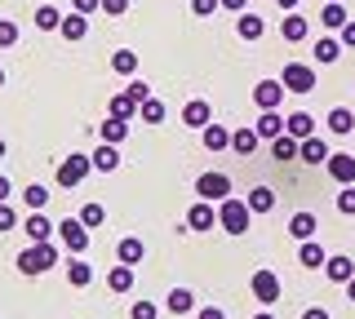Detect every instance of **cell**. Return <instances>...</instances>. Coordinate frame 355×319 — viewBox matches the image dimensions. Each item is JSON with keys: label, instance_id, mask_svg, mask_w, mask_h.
Returning a JSON list of instances; mask_svg holds the SVG:
<instances>
[{"label": "cell", "instance_id": "obj_57", "mask_svg": "<svg viewBox=\"0 0 355 319\" xmlns=\"http://www.w3.org/2000/svg\"><path fill=\"white\" fill-rule=\"evenodd\" d=\"M0 156H5V138H0Z\"/></svg>", "mask_w": 355, "mask_h": 319}, {"label": "cell", "instance_id": "obj_5", "mask_svg": "<svg viewBox=\"0 0 355 319\" xmlns=\"http://www.w3.org/2000/svg\"><path fill=\"white\" fill-rule=\"evenodd\" d=\"M89 173H94V160L89 156H67L58 164V186H80Z\"/></svg>", "mask_w": 355, "mask_h": 319}, {"label": "cell", "instance_id": "obj_11", "mask_svg": "<svg viewBox=\"0 0 355 319\" xmlns=\"http://www.w3.org/2000/svg\"><path fill=\"white\" fill-rule=\"evenodd\" d=\"M209 120H214V111H209L205 98H191V102L182 107V125H187V129H205Z\"/></svg>", "mask_w": 355, "mask_h": 319}, {"label": "cell", "instance_id": "obj_24", "mask_svg": "<svg viewBox=\"0 0 355 319\" xmlns=\"http://www.w3.org/2000/svg\"><path fill=\"white\" fill-rule=\"evenodd\" d=\"M258 129H236V134H231V151H236V156H253V151H258Z\"/></svg>", "mask_w": 355, "mask_h": 319}, {"label": "cell", "instance_id": "obj_10", "mask_svg": "<svg viewBox=\"0 0 355 319\" xmlns=\"http://www.w3.org/2000/svg\"><path fill=\"white\" fill-rule=\"evenodd\" d=\"M297 160H302V164H324L329 160V142L315 138V134L302 138V142H297Z\"/></svg>", "mask_w": 355, "mask_h": 319}, {"label": "cell", "instance_id": "obj_12", "mask_svg": "<svg viewBox=\"0 0 355 319\" xmlns=\"http://www.w3.org/2000/svg\"><path fill=\"white\" fill-rule=\"evenodd\" d=\"M67 284H71V289H89V284H94V266H89L80 253L67 262Z\"/></svg>", "mask_w": 355, "mask_h": 319}, {"label": "cell", "instance_id": "obj_7", "mask_svg": "<svg viewBox=\"0 0 355 319\" xmlns=\"http://www.w3.org/2000/svg\"><path fill=\"white\" fill-rule=\"evenodd\" d=\"M249 289L253 297H258L262 306H271V302H280V280H275V271H253V280H249Z\"/></svg>", "mask_w": 355, "mask_h": 319}, {"label": "cell", "instance_id": "obj_56", "mask_svg": "<svg viewBox=\"0 0 355 319\" xmlns=\"http://www.w3.org/2000/svg\"><path fill=\"white\" fill-rule=\"evenodd\" d=\"M253 319H275V315H271V311H258V315H253Z\"/></svg>", "mask_w": 355, "mask_h": 319}, {"label": "cell", "instance_id": "obj_34", "mask_svg": "<svg viewBox=\"0 0 355 319\" xmlns=\"http://www.w3.org/2000/svg\"><path fill=\"white\" fill-rule=\"evenodd\" d=\"M342 58V40H333V36H324V40H315V62H338Z\"/></svg>", "mask_w": 355, "mask_h": 319}, {"label": "cell", "instance_id": "obj_3", "mask_svg": "<svg viewBox=\"0 0 355 319\" xmlns=\"http://www.w3.org/2000/svg\"><path fill=\"white\" fill-rule=\"evenodd\" d=\"M196 195H200V200H209V204H222L231 195V178H227V173H218V169L200 173V178H196Z\"/></svg>", "mask_w": 355, "mask_h": 319}, {"label": "cell", "instance_id": "obj_16", "mask_svg": "<svg viewBox=\"0 0 355 319\" xmlns=\"http://www.w3.org/2000/svg\"><path fill=\"white\" fill-rule=\"evenodd\" d=\"M253 129H258V138H262V142H275V138L284 134V116H280V111H262Z\"/></svg>", "mask_w": 355, "mask_h": 319}, {"label": "cell", "instance_id": "obj_27", "mask_svg": "<svg viewBox=\"0 0 355 319\" xmlns=\"http://www.w3.org/2000/svg\"><path fill=\"white\" fill-rule=\"evenodd\" d=\"M164 306H169L173 315H191L196 311V293L191 289H173L169 297H164Z\"/></svg>", "mask_w": 355, "mask_h": 319}, {"label": "cell", "instance_id": "obj_51", "mask_svg": "<svg viewBox=\"0 0 355 319\" xmlns=\"http://www.w3.org/2000/svg\"><path fill=\"white\" fill-rule=\"evenodd\" d=\"M222 9H231V14H244V5H249V0H218Z\"/></svg>", "mask_w": 355, "mask_h": 319}, {"label": "cell", "instance_id": "obj_22", "mask_svg": "<svg viewBox=\"0 0 355 319\" xmlns=\"http://www.w3.org/2000/svg\"><path fill=\"white\" fill-rule=\"evenodd\" d=\"M284 134H288V138H297V142H302V138H311V134H315V120H311L306 111H293V116H288V120H284Z\"/></svg>", "mask_w": 355, "mask_h": 319}, {"label": "cell", "instance_id": "obj_42", "mask_svg": "<svg viewBox=\"0 0 355 319\" xmlns=\"http://www.w3.org/2000/svg\"><path fill=\"white\" fill-rule=\"evenodd\" d=\"M155 315H160L155 302H133V311H129V319H155Z\"/></svg>", "mask_w": 355, "mask_h": 319}, {"label": "cell", "instance_id": "obj_50", "mask_svg": "<svg viewBox=\"0 0 355 319\" xmlns=\"http://www.w3.org/2000/svg\"><path fill=\"white\" fill-rule=\"evenodd\" d=\"M342 49H355V23L342 27Z\"/></svg>", "mask_w": 355, "mask_h": 319}, {"label": "cell", "instance_id": "obj_31", "mask_svg": "<svg viewBox=\"0 0 355 319\" xmlns=\"http://www.w3.org/2000/svg\"><path fill=\"white\" fill-rule=\"evenodd\" d=\"M351 129H355V116L347 111V107H333V111H329V134H338V138H347V134H351Z\"/></svg>", "mask_w": 355, "mask_h": 319}, {"label": "cell", "instance_id": "obj_43", "mask_svg": "<svg viewBox=\"0 0 355 319\" xmlns=\"http://www.w3.org/2000/svg\"><path fill=\"white\" fill-rule=\"evenodd\" d=\"M18 40V23H9V18H0V49H9Z\"/></svg>", "mask_w": 355, "mask_h": 319}, {"label": "cell", "instance_id": "obj_37", "mask_svg": "<svg viewBox=\"0 0 355 319\" xmlns=\"http://www.w3.org/2000/svg\"><path fill=\"white\" fill-rule=\"evenodd\" d=\"M138 116L147 120V125H164V116H169V111H164V102H160V98H147V102L138 107Z\"/></svg>", "mask_w": 355, "mask_h": 319}, {"label": "cell", "instance_id": "obj_21", "mask_svg": "<svg viewBox=\"0 0 355 319\" xmlns=\"http://www.w3.org/2000/svg\"><path fill=\"white\" fill-rule=\"evenodd\" d=\"M288 235L302 244V239H315V213H293L288 217Z\"/></svg>", "mask_w": 355, "mask_h": 319}, {"label": "cell", "instance_id": "obj_17", "mask_svg": "<svg viewBox=\"0 0 355 319\" xmlns=\"http://www.w3.org/2000/svg\"><path fill=\"white\" fill-rule=\"evenodd\" d=\"M22 230H27V239H31V244H44V239L53 235V222H49L44 213H31L27 222H22Z\"/></svg>", "mask_w": 355, "mask_h": 319}, {"label": "cell", "instance_id": "obj_25", "mask_svg": "<svg viewBox=\"0 0 355 319\" xmlns=\"http://www.w3.org/2000/svg\"><path fill=\"white\" fill-rule=\"evenodd\" d=\"M280 36L288 40V45H302V40H306V18H297V9L280 23Z\"/></svg>", "mask_w": 355, "mask_h": 319}, {"label": "cell", "instance_id": "obj_41", "mask_svg": "<svg viewBox=\"0 0 355 319\" xmlns=\"http://www.w3.org/2000/svg\"><path fill=\"white\" fill-rule=\"evenodd\" d=\"M338 213L355 217V182H351V186H342V191H338Z\"/></svg>", "mask_w": 355, "mask_h": 319}, {"label": "cell", "instance_id": "obj_8", "mask_svg": "<svg viewBox=\"0 0 355 319\" xmlns=\"http://www.w3.org/2000/svg\"><path fill=\"white\" fill-rule=\"evenodd\" d=\"M284 84L280 80H258V84H253V102H258L262 107V111H275V107H280L284 102Z\"/></svg>", "mask_w": 355, "mask_h": 319}, {"label": "cell", "instance_id": "obj_48", "mask_svg": "<svg viewBox=\"0 0 355 319\" xmlns=\"http://www.w3.org/2000/svg\"><path fill=\"white\" fill-rule=\"evenodd\" d=\"M129 9V0H103V14H111V18H120Z\"/></svg>", "mask_w": 355, "mask_h": 319}, {"label": "cell", "instance_id": "obj_4", "mask_svg": "<svg viewBox=\"0 0 355 319\" xmlns=\"http://www.w3.org/2000/svg\"><path fill=\"white\" fill-rule=\"evenodd\" d=\"M280 84L288 93H311L315 89V71H311L306 62H288V67L280 71Z\"/></svg>", "mask_w": 355, "mask_h": 319}, {"label": "cell", "instance_id": "obj_1", "mask_svg": "<svg viewBox=\"0 0 355 319\" xmlns=\"http://www.w3.org/2000/svg\"><path fill=\"white\" fill-rule=\"evenodd\" d=\"M49 266H58V244H49V239L18 253V271H22V275H44Z\"/></svg>", "mask_w": 355, "mask_h": 319}, {"label": "cell", "instance_id": "obj_32", "mask_svg": "<svg viewBox=\"0 0 355 319\" xmlns=\"http://www.w3.org/2000/svg\"><path fill=\"white\" fill-rule=\"evenodd\" d=\"M236 31H240V40H262V31H266V23L258 14H240V23H236Z\"/></svg>", "mask_w": 355, "mask_h": 319}, {"label": "cell", "instance_id": "obj_2", "mask_svg": "<svg viewBox=\"0 0 355 319\" xmlns=\"http://www.w3.org/2000/svg\"><path fill=\"white\" fill-rule=\"evenodd\" d=\"M249 222H253L249 204L236 200V195H227V200L218 204V226L227 230V235H244V230H249Z\"/></svg>", "mask_w": 355, "mask_h": 319}, {"label": "cell", "instance_id": "obj_6", "mask_svg": "<svg viewBox=\"0 0 355 319\" xmlns=\"http://www.w3.org/2000/svg\"><path fill=\"white\" fill-rule=\"evenodd\" d=\"M58 239L71 253H85L89 248V226L80 222V217H62V222H58Z\"/></svg>", "mask_w": 355, "mask_h": 319}, {"label": "cell", "instance_id": "obj_33", "mask_svg": "<svg viewBox=\"0 0 355 319\" xmlns=\"http://www.w3.org/2000/svg\"><path fill=\"white\" fill-rule=\"evenodd\" d=\"M111 71H116V75H133V71H138V53H133V49H116V53H111Z\"/></svg>", "mask_w": 355, "mask_h": 319}, {"label": "cell", "instance_id": "obj_45", "mask_svg": "<svg viewBox=\"0 0 355 319\" xmlns=\"http://www.w3.org/2000/svg\"><path fill=\"white\" fill-rule=\"evenodd\" d=\"M129 98H138V102H147V98H151V84L147 80H129V89H125Z\"/></svg>", "mask_w": 355, "mask_h": 319}, {"label": "cell", "instance_id": "obj_35", "mask_svg": "<svg viewBox=\"0 0 355 319\" xmlns=\"http://www.w3.org/2000/svg\"><path fill=\"white\" fill-rule=\"evenodd\" d=\"M138 98H129V93H116V98H111V116H120V120H133V116H138Z\"/></svg>", "mask_w": 355, "mask_h": 319}, {"label": "cell", "instance_id": "obj_13", "mask_svg": "<svg viewBox=\"0 0 355 319\" xmlns=\"http://www.w3.org/2000/svg\"><path fill=\"white\" fill-rule=\"evenodd\" d=\"M320 23H324V31H342L351 23V14L342 9V0H324V9H320Z\"/></svg>", "mask_w": 355, "mask_h": 319}, {"label": "cell", "instance_id": "obj_9", "mask_svg": "<svg viewBox=\"0 0 355 319\" xmlns=\"http://www.w3.org/2000/svg\"><path fill=\"white\" fill-rule=\"evenodd\" d=\"M214 226H218V208L209 200H196L187 208V230H214Z\"/></svg>", "mask_w": 355, "mask_h": 319}, {"label": "cell", "instance_id": "obj_39", "mask_svg": "<svg viewBox=\"0 0 355 319\" xmlns=\"http://www.w3.org/2000/svg\"><path fill=\"white\" fill-rule=\"evenodd\" d=\"M271 156H275V160H297V138L280 134V138L271 142Z\"/></svg>", "mask_w": 355, "mask_h": 319}, {"label": "cell", "instance_id": "obj_28", "mask_svg": "<svg viewBox=\"0 0 355 319\" xmlns=\"http://www.w3.org/2000/svg\"><path fill=\"white\" fill-rule=\"evenodd\" d=\"M107 289L111 293H129L133 289V266H125V262H120V266H111L107 271Z\"/></svg>", "mask_w": 355, "mask_h": 319}, {"label": "cell", "instance_id": "obj_55", "mask_svg": "<svg viewBox=\"0 0 355 319\" xmlns=\"http://www.w3.org/2000/svg\"><path fill=\"white\" fill-rule=\"evenodd\" d=\"M347 297H351V302H355V275H351V280H347Z\"/></svg>", "mask_w": 355, "mask_h": 319}, {"label": "cell", "instance_id": "obj_49", "mask_svg": "<svg viewBox=\"0 0 355 319\" xmlns=\"http://www.w3.org/2000/svg\"><path fill=\"white\" fill-rule=\"evenodd\" d=\"M196 319H227V311H222V306H200Z\"/></svg>", "mask_w": 355, "mask_h": 319}, {"label": "cell", "instance_id": "obj_36", "mask_svg": "<svg viewBox=\"0 0 355 319\" xmlns=\"http://www.w3.org/2000/svg\"><path fill=\"white\" fill-rule=\"evenodd\" d=\"M76 217H80V222H85L89 230H94V226H103V222H107V208L89 200V204H80V213H76Z\"/></svg>", "mask_w": 355, "mask_h": 319}, {"label": "cell", "instance_id": "obj_26", "mask_svg": "<svg viewBox=\"0 0 355 319\" xmlns=\"http://www.w3.org/2000/svg\"><path fill=\"white\" fill-rule=\"evenodd\" d=\"M244 204H249V213H271V208H275V191H271V186H253Z\"/></svg>", "mask_w": 355, "mask_h": 319}, {"label": "cell", "instance_id": "obj_20", "mask_svg": "<svg viewBox=\"0 0 355 319\" xmlns=\"http://www.w3.org/2000/svg\"><path fill=\"white\" fill-rule=\"evenodd\" d=\"M58 31H62V40H85L89 36V18L71 9V14H62V27Z\"/></svg>", "mask_w": 355, "mask_h": 319}, {"label": "cell", "instance_id": "obj_19", "mask_svg": "<svg viewBox=\"0 0 355 319\" xmlns=\"http://www.w3.org/2000/svg\"><path fill=\"white\" fill-rule=\"evenodd\" d=\"M324 271H329L333 284H347L351 275H355V262L347 257V253H338V257H324Z\"/></svg>", "mask_w": 355, "mask_h": 319}, {"label": "cell", "instance_id": "obj_52", "mask_svg": "<svg viewBox=\"0 0 355 319\" xmlns=\"http://www.w3.org/2000/svg\"><path fill=\"white\" fill-rule=\"evenodd\" d=\"M302 319H329L324 306H311V311H302Z\"/></svg>", "mask_w": 355, "mask_h": 319}, {"label": "cell", "instance_id": "obj_46", "mask_svg": "<svg viewBox=\"0 0 355 319\" xmlns=\"http://www.w3.org/2000/svg\"><path fill=\"white\" fill-rule=\"evenodd\" d=\"M14 226H18V213L9 204H0V230H14Z\"/></svg>", "mask_w": 355, "mask_h": 319}, {"label": "cell", "instance_id": "obj_23", "mask_svg": "<svg viewBox=\"0 0 355 319\" xmlns=\"http://www.w3.org/2000/svg\"><path fill=\"white\" fill-rule=\"evenodd\" d=\"M89 160H94V169H98V173H116V169H120V151L111 147V142H103V147H98Z\"/></svg>", "mask_w": 355, "mask_h": 319}, {"label": "cell", "instance_id": "obj_30", "mask_svg": "<svg viewBox=\"0 0 355 319\" xmlns=\"http://www.w3.org/2000/svg\"><path fill=\"white\" fill-rule=\"evenodd\" d=\"M324 257H329V253H324V248H320V244H315V239H302V248H297V262H302V266H306V271H315V266H324Z\"/></svg>", "mask_w": 355, "mask_h": 319}, {"label": "cell", "instance_id": "obj_44", "mask_svg": "<svg viewBox=\"0 0 355 319\" xmlns=\"http://www.w3.org/2000/svg\"><path fill=\"white\" fill-rule=\"evenodd\" d=\"M218 9H222L218 0H191V14L196 18H209V14H218Z\"/></svg>", "mask_w": 355, "mask_h": 319}, {"label": "cell", "instance_id": "obj_29", "mask_svg": "<svg viewBox=\"0 0 355 319\" xmlns=\"http://www.w3.org/2000/svg\"><path fill=\"white\" fill-rule=\"evenodd\" d=\"M200 134H205V151H227L231 147V129H222V125H205Z\"/></svg>", "mask_w": 355, "mask_h": 319}, {"label": "cell", "instance_id": "obj_58", "mask_svg": "<svg viewBox=\"0 0 355 319\" xmlns=\"http://www.w3.org/2000/svg\"><path fill=\"white\" fill-rule=\"evenodd\" d=\"M0 84H5V67H0Z\"/></svg>", "mask_w": 355, "mask_h": 319}, {"label": "cell", "instance_id": "obj_38", "mask_svg": "<svg viewBox=\"0 0 355 319\" xmlns=\"http://www.w3.org/2000/svg\"><path fill=\"white\" fill-rule=\"evenodd\" d=\"M36 27H40V31H58V27H62V14H58L53 5H40V9H36Z\"/></svg>", "mask_w": 355, "mask_h": 319}, {"label": "cell", "instance_id": "obj_47", "mask_svg": "<svg viewBox=\"0 0 355 319\" xmlns=\"http://www.w3.org/2000/svg\"><path fill=\"white\" fill-rule=\"evenodd\" d=\"M71 9H76V14H94V9H103V0H71Z\"/></svg>", "mask_w": 355, "mask_h": 319}, {"label": "cell", "instance_id": "obj_40", "mask_svg": "<svg viewBox=\"0 0 355 319\" xmlns=\"http://www.w3.org/2000/svg\"><path fill=\"white\" fill-rule=\"evenodd\" d=\"M22 204H27L31 213H40V208L49 204V191H44V186H27V191H22Z\"/></svg>", "mask_w": 355, "mask_h": 319}, {"label": "cell", "instance_id": "obj_14", "mask_svg": "<svg viewBox=\"0 0 355 319\" xmlns=\"http://www.w3.org/2000/svg\"><path fill=\"white\" fill-rule=\"evenodd\" d=\"M329 178L333 182H342V186H351L355 182V156H329Z\"/></svg>", "mask_w": 355, "mask_h": 319}, {"label": "cell", "instance_id": "obj_15", "mask_svg": "<svg viewBox=\"0 0 355 319\" xmlns=\"http://www.w3.org/2000/svg\"><path fill=\"white\" fill-rule=\"evenodd\" d=\"M98 138L111 142V147H120V142L129 138V120H120V116H107L103 125H98Z\"/></svg>", "mask_w": 355, "mask_h": 319}, {"label": "cell", "instance_id": "obj_18", "mask_svg": "<svg viewBox=\"0 0 355 319\" xmlns=\"http://www.w3.org/2000/svg\"><path fill=\"white\" fill-rule=\"evenodd\" d=\"M142 253H147V244H142L138 235H125V239L116 244V257L125 262V266H138V262H142Z\"/></svg>", "mask_w": 355, "mask_h": 319}, {"label": "cell", "instance_id": "obj_54", "mask_svg": "<svg viewBox=\"0 0 355 319\" xmlns=\"http://www.w3.org/2000/svg\"><path fill=\"white\" fill-rule=\"evenodd\" d=\"M5 200H9V178L0 173V204H5Z\"/></svg>", "mask_w": 355, "mask_h": 319}, {"label": "cell", "instance_id": "obj_53", "mask_svg": "<svg viewBox=\"0 0 355 319\" xmlns=\"http://www.w3.org/2000/svg\"><path fill=\"white\" fill-rule=\"evenodd\" d=\"M275 5H280V9H284V14H293V9H297V5H302V0H275Z\"/></svg>", "mask_w": 355, "mask_h": 319}]
</instances>
